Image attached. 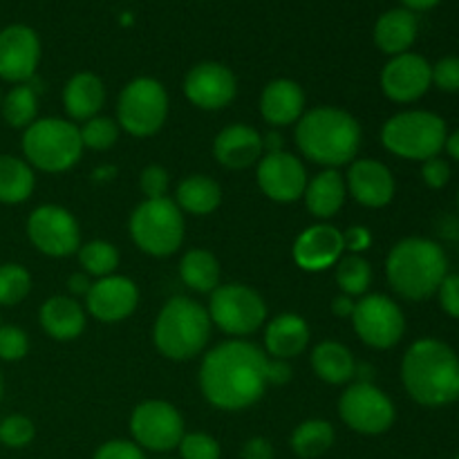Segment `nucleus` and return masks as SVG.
<instances>
[{
    "mask_svg": "<svg viewBox=\"0 0 459 459\" xmlns=\"http://www.w3.org/2000/svg\"><path fill=\"white\" fill-rule=\"evenodd\" d=\"M291 379V366L290 361H281V359H272L269 357L267 363V381L269 385H281L287 384Z\"/></svg>",
    "mask_w": 459,
    "mask_h": 459,
    "instance_id": "49",
    "label": "nucleus"
},
{
    "mask_svg": "<svg viewBox=\"0 0 459 459\" xmlns=\"http://www.w3.org/2000/svg\"><path fill=\"white\" fill-rule=\"evenodd\" d=\"M30 350V339L16 325H0V359L3 361H21Z\"/></svg>",
    "mask_w": 459,
    "mask_h": 459,
    "instance_id": "42",
    "label": "nucleus"
},
{
    "mask_svg": "<svg viewBox=\"0 0 459 459\" xmlns=\"http://www.w3.org/2000/svg\"><path fill=\"white\" fill-rule=\"evenodd\" d=\"M260 115L273 128L296 124L305 115L303 88L291 79H273L260 94Z\"/></svg>",
    "mask_w": 459,
    "mask_h": 459,
    "instance_id": "23",
    "label": "nucleus"
},
{
    "mask_svg": "<svg viewBox=\"0 0 459 459\" xmlns=\"http://www.w3.org/2000/svg\"><path fill=\"white\" fill-rule=\"evenodd\" d=\"M34 435V424L25 415H12L0 424V442L9 448H25Z\"/></svg>",
    "mask_w": 459,
    "mask_h": 459,
    "instance_id": "40",
    "label": "nucleus"
},
{
    "mask_svg": "<svg viewBox=\"0 0 459 459\" xmlns=\"http://www.w3.org/2000/svg\"><path fill=\"white\" fill-rule=\"evenodd\" d=\"M341 233H343V247L348 254L361 255L363 251L372 245V233L368 231L366 227H361V224L350 227L348 231H341Z\"/></svg>",
    "mask_w": 459,
    "mask_h": 459,
    "instance_id": "47",
    "label": "nucleus"
},
{
    "mask_svg": "<svg viewBox=\"0 0 459 459\" xmlns=\"http://www.w3.org/2000/svg\"><path fill=\"white\" fill-rule=\"evenodd\" d=\"M3 393H4V381H3V370H0V399H3Z\"/></svg>",
    "mask_w": 459,
    "mask_h": 459,
    "instance_id": "55",
    "label": "nucleus"
},
{
    "mask_svg": "<svg viewBox=\"0 0 459 459\" xmlns=\"http://www.w3.org/2000/svg\"><path fill=\"white\" fill-rule=\"evenodd\" d=\"M255 182L272 202L291 204L303 197L307 186V170L303 161L291 152H264L255 164Z\"/></svg>",
    "mask_w": 459,
    "mask_h": 459,
    "instance_id": "15",
    "label": "nucleus"
},
{
    "mask_svg": "<svg viewBox=\"0 0 459 459\" xmlns=\"http://www.w3.org/2000/svg\"><path fill=\"white\" fill-rule=\"evenodd\" d=\"M263 142H264V152H278V151H285V148H282V137H281V134L269 133V134H264Z\"/></svg>",
    "mask_w": 459,
    "mask_h": 459,
    "instance_id": "54",
    "label": "nucleus"
},
{
    "mask_svg": "<svg viewBox=\"0 0 459 459\" xmlns=\"http://www.w3.org/2000/svg\"><path fill=\"white\" fill-rule=\"evenodd\" d=\"M403 7L411 9V12H429V9L437 7L442 0H402Z\"/></svg>",
    "mask_w": 459,
    "mask_h": 459,
    "instance_id": "52",
    "label": "nucleus"
},
{
    "mask_svg": "<svg viewBox=\"0 0 459 459\" xmlns=\"http://www.w3.org/2000/svg\"><path fill=\"white\" fill-rule=\"evenodd\" d=\"M0 103H3V99H0Z\"/></svg>",
    "mask_w": 459,
    "mask_h": 459,
    "instance_id": "57",
    "label": "nucleus"
},
{
    "mask_svg": "<svg viewBox=\"0 0 459 459\" xmlns=\"http://www.w3.org/2000/svg\"><path fill=\"white\" fill-rule=\"evenodd\" d=\"M354 305H357V300L352 299V296H336L334 300H332V312L336 314V316L341 318H352L354 314Z\"/></svg>",
    "mask_w": 459,
    "mask_h": 459,
    "instance_id": "50",
    "label": "nucleus"
},
{
    "mask_svg": "<svg viewBox=\"0 0 459 459\" xmlns=\"http://www.w3.org/2000/svg\"><path fill=\"white\" fill-rule=\"evenodd\" d=\"M433 85V65L421 54L390 56L381 70V90L394 103H415Z\"/></svg>",
    "mask_w": 459,
    "mask_h": 459,
    "instance_id": "16",
    "label": "nucleus"
},
{
    "mask_svg": "<svg viewBox=\"0 0 459 459\" xmlns=\"http://www.w3.org/2000/svg\"><path fill=\"white\" fill-rule=\"evenodd\" d=\"M264 152L263 134L247 124H231L218 133L213 142V155L218 164L229 170H245L255 166Z\"/></svg>",
    "mask_w": 459,
    "mask_h": 459,
    "instance_id": "22",
    "label": "nucleus"
},
{
    "mask_svg": "<svg viewBox=\"0 0 459 459\" xmlns=\"http://www.w3.org/2000/svg\"><path fill=\"white\" fill-rule=\"evenodd\" d=\"M27 236L31 245L49 258H67L81 249V227L65 206L43 204L31 211Z\"/></svg>",
    "mask_w": 459,
    "mask_h": 459,
    "instance_id": "14",
    "label": "nucleus"
},
{
    "mask_svg": "<svg viewBox=\"0 0 459 459\" xmlns=\"http://www.w3.org/2000/svg\"><path fill=\"white\" fill-rule=\"evenodd\" d=\"M296 146L305 160L325 169L352 164L363 142L357 117L343 108L318 106L296 121Z\"/></svg>",
    "mask_w": 459,
    "mask_h": 459,
    "instance_id": "3",
    "label": "nucleus"
},
{
    "mask_svg": "<svg viewBox=\"0 0 459 459\" xmlns=\"http://www.w3.org/2000/svg\"><path fill=\"white\" fill-rule=\"evenodd\" d=\"M433 85L442 92H459V56H444L433 65Z\"/></svg>",
    "mask_w": 459,
    "mask_h": 459,
    "instance_id": "43",
    "label": "nucleus"
},
{
    "mask_svg": "<svg viewBox=\"0 0 459 459\" xmlns=\"http://www.w3.org/2000/svg\"><path fill=\"white\" fill-rule=\"evenodd\" d=\"M312 370L321 381L330 385H343L357 377V361L348 345L339 341H321L312 350Z\"/></svg>",
    "mask_w": 459,
    "mask_h": 459,
    "instance_id": "29",
    "label": "nucleus"
},
{
    "mask_svg": "<svg viewBox=\"0 0 459 459\" xmlns=\"http://www.w3.org/2000/svg\"><path fill=\"white\" fill-rule=\"evenodd\" d=\"M40 63V40L31 27L9 25L0 31V79L27 83Z\"/></svg>",
    "mask_w": 459,
    "mask_h": 459,
    "instance_id": "18",
    "label": "nucleus"
},
{
    "mask_svg": "<svg viewBox=\"0 0 459 459\" xmlns=\"http://www.w3.org/2000/svg\"><path fill=\"white\" fill-rule=\"evenodd\" d=\"M25 161L43 173H65L83 155L79 126L61 117L36 119L22 134Z\"/></svg>",
    "mask_w": 459,
    "mask_h": 459,
    "instance_id": "6",
    "label": "nucleus"
},
{
    "mask_svg": "<svg viewBox=\"0 0 459 459\" xmlns=\"http://www.w3.org/2000/svg\"><path fill=\"white\" fill-rule=\"evenodd\" d=\"M444 151L448 152V157H451V160L459 161V128L453 130V133H448L446 143H444Z\"/></svg>",
    "mask_w": 459,
    "mask_h": 459,
    "instance_id": "53",
    "label": "nucleus"
},
{
    "mask_svg": "<svg viewBox=\"0 0 459 459\" xmlns=\"http://www.w3.org/2000/svg\"><path fill=\"white\" fill-rule=\"evenodd\" d=\"M184 417L164 399L142 402L130 415V435L142 451L170 453L184 437Z\"/></svg>",
    "mask_w": 459,
    "mask_h": 459,
    "instance_id": "12",
    "label": "nucleus"
},
{
    "mask_svg": "<svg viewBox=\"0 0 459 459\" xmlns=\"http://www.w3.org/2000/svg\"><path fill=\"white\" fill-rule=\"evenodd\" d=\"M81 130V142H83V148H90V151H110L112 146L119 139V124L112 117H92V119L85 121L83 126H79Z\"/></svg>",
    "mask_w": 459,
    "mask_h": 459,
    "instance_id": "38",
    "label": "nucleus"
},
{
    "mask_svg": "<svg viewBox=\"0 0 459 459\" xmlns=\"http://www.w3.org/2000/svg\"><path fill=\"white\" fill-rule=\"evenodd\" d=\"M339 415L350 430L359 435H384L393 429L397 411L388 394L372 381H357L343 390Z\"/></svg>",
    "mask_w": 459,
    "mask_h": 459,
    "instance_id": "11",
    "label": "nucleus"
},
{
    "mask_svg": "<svg viewBox=\"0 0 459 459\" xmlns=\"http://www.w3.org/2000/svg\"><path fill=\"white\" fill-rule=\"evenodd\" d=\"M446 121L430 110H403L381 128V143L388 152L411 161L437 157L446 143Z\"/></svg>",
    "mask_w": 459,
    "mask_h": 459,
    "instance_id": "7",
    "label": "nucleus"
},
{
    "mask_svg": "<svg viewBox=\"0 0 459 459\" xmlns=\"http://www.w3.org/2000/svg\"><path fill=\"white\" fill-rule=\"evenodd\" d=\"M182 459H220L222 448L215 437L209 433H184L182 442L178 446Z\"/></svg>",
    "mask_w": 459,
    "mask_h": 459,
    "instance_id": "39",
    "label": "nucleus"
},
{
    "mask_svg": "<svg viewBox=\"0 0 459 459\" xmlns=\"http://www.w3.org/2000/svg\"><path fill=\"white\" fill-rule=\"evenodd\" d=\"M0 110L12 128H30L39 112V92L31 85L18 83L16 88L9 90L4 101L0 103Z\"/></svg>",
    "mask_w": 459,
    "mask_h": 459,
    "instance_id": "34",
    "label": "nucleus"
},
{
    "mask_svg": "<svg viewBox=\"0 0 459 459\" xmlns=\"http://www.w3.org/2000/svg\"><path fill=\"white\" fill-rule=\"evenodd\" d=\"M402 384L412 402L442 408L459 402V357L444 341H415L402 359Z\"/></svg>",
    "mask_w": 459,
    "mask_h": 459,
    "instance_id": "2",
    "label": "nucleus"
},
{
    "mask_svg": "<svg viewBox=\"0 0 459 459\" xmlns=\"http://www.w3.org/2000/svg\"><path fill=\"white\" fill-rule=\"evenodd\" d=\"M211 323L229 336H249L267 321V303L263 296L242 282H229L211 291Z\"/></svg>",
    "mask_w": 459,
    "mask_h": 459,
    "instance_id": "10",
    "label": "nucleus"
},
{
    "mask_svg": "<svg viewBox=\"0 0 459 459\" xmlns=\"http://www.w3.org/2000/svg\"><path fill=\"white\" fill-rule=\"evenodd\" d=\"M106 103V85L94 72H76L63 88V108L72 121L85 124Z\"/></svg>",
    "mask_w": 459,
    "mask_h": 459,
    "instance_id": "26",
    "label": "nucleus"
},
{
    "mask_svg": "<svg viewBox=\"0 0 459 459\" xmlns=\"http://www.w3.org/2000/svg\"><path fill=\"white\" fill-rule=\"evenodd\" d=\"M76 254H79V263L88 276L106 278L112 276L119 267V251L108 240L85 242Z\"/></svg>",
    "mask_w": 459,
    "mask_h": 459,
    "instance_id": "36",
    "label": "nucleus"
},
{
    "mask_svg": "<svg viewBox=\"0 0 459 459\" xmlns=\"http://www.w3.org/2000/svg\"><path fill=\"white\" fill-rule=\"evenodd\" d=\"M169 119V92L152 76L130 81L117 101V124L133 137H152Z\"/></svg>",
    "mask_w": 459,
    "mask_h": 459,
    "instance_id": "9",
    "label": "nucleus"
},
{
    "mask_svg": "<svg viewBox=\"0 0 459 459\" xmlns=\"http://www.w3.org/2000/svg\"><path fill=\"white\" fill-rule=\"evenodd\" d=\"M309 339H312V332H309L307 321L303 316L278 314L264 327V352L272 359L291 361L300 352H305Z\"/></svg>",
    "mask_w": 459,
    "mask_h": 459,
    "instance_id": "24",
    "label": "nucleus"
},
{
    "mask_svg": "<svg viewBox=\"0 0 459 459\" xmlns=\"http://www.w3.org/2000/svg\"><path fill=\"white\" fill-rule=\"evenodd\" d=\"M90 285H92V282H90L88 273H85V272L74 273V276H70V281H67V287H70V291H72V299H74V296L88 294Z\"/></svg>",
    "mask_w": 459,
    "mask_h": 459,
    "instance_id": "51",
    "label": "nucleus"
},
{
    "mask_svg": "<svg viewBox=\"0 0 459 459\" xmlns=\"http://www.w3.org/2000/svg\"><path fill=\"white\" fill-rule=\"evenodd\" d=\"M184 94L200 110H222L236 99L238 79L222 63H197L184 76Z\"/></svg>",
    "mask_w": 459,
    "mask_h": 459,
    "instance_id": "17",
    "label": "nucleus"
},
{
    "mask_svg": "<svg viewBox=\"0 0 459 459\" xmlns=\"http://www.w3.org/2000/svg\"><path fill=\"white\" fill-rule=\"evenodd\" d=\"M334 426L325 420H307L291 433V451L300 459H316L334 446Z\"/></svg>",
    "mask_w": 459,
    "mask_h": 459,
    "instance_id": "33",
    "label": "nucleus"
},
{
    "mask_svg": "<svg viewBox=\"0 0 459 459\" xmlns=\"http://www.w3.org/2000/svg\"><path fill=\"white\" fill-rule=\"evenodd\" d=\"M128 229L133 242L143 254L152 258H166L182 247L186 222L175 200L160 197V200H143L142 204L134 206Z\"/></svg>",
    "mask_w": 459,
    "mask_h": 459,
    "instance_id": "8",
    "label": "nucleus"
},
{
    "mask_svg": "<svg viewBox=\"0 0 459 459\" xmlns=\"http://www.w3.org/2000/svg\"><path fill=\"white\" fill-rule=\"evenodd\" d=\"M139 188L146 195V200H160V197H169L170 188V175L164 166L151 164L142 170L139 175Z\"/></svg>",
    "mask_w": 459,
    "mask_h": 459,
    "instance_id": "41",
    "label": "nucleus"
},
{
    "mask_svg": "<svg viewBox=\"0 0 459 459\" xmlns=\"http://www.w3.org/2000/svg\"><path fill=\"white\" fill-rule=\"evenodd\" d=\"M179 278L188 290L197 294H211L220 287V263L211 251L195 247L179 260Z\"/></svg>",
    "mask_w": 459,
    "mask_h": 459,
    "instance_id": "31",
    "label": "nucleus"
},
{
    "mask_svg": "<svg viewBox=\"0 0 459 459\" xmlns=\"http://www.w3.org/2000/svg\"><path fill=\"white\" fill-rule=\"evenodd\" d=\"M421 179L429 188L439 191L451 182V164L442 157H430V160L421 161Z\"/></svg>",
    "mask_w": 459,
    "mask_h": 459,
    "instance_id": "44",
    "label": "nucleus"
},
{
    "mask_svg": "<svg viewBox=\"0 0 459 459\" xmlns=\"http://www.w3.org/2000/svg\"><path fill=\"white\" fill-rule=\"evenodd\" d=\"M348 195L368 209H384L393 202L397 184L394 175L379 160H354L345 175Z\"/></svg>",
    "mask_w": 459,
    "mask_h": 459,
    "instance_id": "21",
    "label": "nucleus"
},
{
    "mask_svg": "<svg viewBox=\"0 0 459 459\" xmlns=\"http://www.w3.org/2000/svg\"><path fill=\"white\" fill-rule=\"evenodd\" d=\"M439 305H442L444 314L459 321V273H448L442 281L437 290Z\"/></svg>",
    "mask_w": 459,
    "mask_h": 459,
    "instance_id": "46",
    "label": "nucleus"
},
{
    "mask_svg": "<svg viewBox=\"0 0 459 459\" xmlns=\"http://www.w3.org/2000/svg\"><path fill=\"white\" fill-rule=\"evenodd\" d=\"M40 327L54 341H74L85 330V309L72 296H52L40 305Z\"/></svg>",
    "mask_w": 459,
    "mask_h": 459,
    "instance_id": "25",
    "label": "nucleus"
},
{
    "mask_svg": "<svg viewBox=\"0 0 459 459\" xmlns=\"http://www.w3.org/2000/svg\"><path fill=\"white\" fill-rule=\"evenodd\" d=\"M457 213H459V191H457Z\"/></svg>",
    "mask_w": 459,
    "mask_h": 459,
    "instance_id": "56",
    "label": "nucleus"
},
{
    "mask_svg": "<svg viewBox=\"0 0 459 459\" xmlns=\"http://www.w3.org/2000/svg\"><path fill=\"white\" fill-rule=\"evenodd\" d=\"M352 325L359 339L375 350H390L406 334V316L399 303L385 294H366L357 300Z\"/></svg>",
    "mask_w": 459,
    "mask_h": 459,
    "instance_id": "13",
    "label": "nucleus"
},
{
    "mask_svg": "<svg viewBox=\"0 0 459 459\" xmlns=\"http://www.w3.org/2000/svg\"><path fill=\"white\" fill-rule=\"evenodd\" d=\"M36 178L25 160L13 155H0V202L21 204L34 193Z\"/></svg>",
    "mask_w": 459,
    "mask_h": 459,
    "instance_id": "32",
    "label": "nucleus"
},
{
    "mask_svg": "<svg viewBox=\"0 0 459 459\" xmlns=\"http://www.w3.org/2000/svg\"><path fill=\"white\" fill-rule=\"evenodd\" d=\"M305 206L316 220H330L343 209L348 188H345V178L336 169H325L312 179H307L305 186Z\"/></svg>",
    "mask_w": 459,
    "mask_h": 459,
    "instance_id": "28",
    "label": "nucleus"
},
{
    "mask_svg": "<svg viewBox=\"0 0 459 459\" xmlns=\"http://www.w3.org/2000/svg\"><path fill=\"white\" fill-rule=\"evenodd\" d=\"M385 276L394 294L420 303L437 294L448 276V255L429 238H403L385 258Z\"/></svg>",
    "mask_w": 459,
    "mask_h": 459,
    "instance_id": "4",
    "label": "nucleus"
},
{
    "mask_svg": "<svg viewBox=\"0 0 459 459\" xmlns=\"http://www.w3.org/2000/svg\"><path fill=\"white\" fill-rule=\"evenodd\" d=\"M242 459H273V446L264 437H251L240 451Z\"/></svg>",
    "mask_w": 459,
    "mask_h": 459,
    "instance_id": "48",
    "label": "nucleus"
},
{
    "mask_svg": "<svg viewBox=\"0 0 459 459\" xmlns=\"http://www.w3.org/2000/svg\"><path fill=\"white\" fill-rule=\"evenodd\" d=\"M175 204L179 206L182 213L204 218V215H211L213 211H218V206L222 204V188L209 175H188V178H184L178 184Z\"/></svg>",
    "mask_w": 459,
    "mask_h": 459,
    "instance_id": "30",
    "label": "nucleus"
},
{
    "mask_svg": "<svg viewBox=\"0 0 459 459\" xmlns=\"http://www.w3.org/2000/svg\"><path fill=\"white\" fill-rule=\"evenodd\" d=\"M139 305V290L128 276L97 278L85 294V307L90 316L101 323H121L133 316Z\"/></svg>",
    "mask_w": 459,
    "mask_h": 459,
    "instance_id": "19",
    "label": "nucleus"
},
{
    "mask_svg": "<svg viewBox=\"0 0 459 459\" xmlns=\"http://www.w3.org/2000/svg\"><path fill=\"white\" fill-rule=\"evenodd\" d=\"M291 255L303 272H325L345 255L343 233L332 224H312L294 240Z\"/></svg>",
    "mask_w": 459,
    "mask_h": 459,
    "instance_id": "20",
    "label": "nucleus"
},
{
    "mask_svg": "<svg viewBox=\"0 0 459 459\" xmlns=\"http://www.w3.org/2000/svg\"><path fill=\"white\" fill-rule=\"evenodd\" d=\"M209 309L188 296H175L157 314L152 343L170 361H188L206 348L211 339Z\"/></svg>",
    "mask_w": 459,
    "mask_h": 459,
    "instance_id": "5",
    "label": "nucleus"
},
{
    "mask_svg": "<svg viewBox=\"0 0 459 459\" xmlns=\"http://www.w3.org/2000/svg\"><path fill=\"white\" fill-rule=\"evenodd\" d=\"M420 22H417L415 12L406 7L390 9L381 13L375 25V45L388 56H399V54L411 52L412 43L417 40Z\"/></svg>",
    "mask_w": 459,
    "mask_h": 459,
    "instance_id": "27",
    "label": "nucleus"
},
{
    "mask_svg": "<svg viewBox=\"0 0 459 459\" xmlns=\"http://www.w3.org/2000/svg\"><path fill=\"white\" fill-rule=\"evenodd\" d=\"M31 290V276L22 264H0V305L12 307L22 303Z\"/></svg>",
    "mask_w": 459,
    "mask_h": 459,
    "instance_id": "37",
    "label": "nucleus"
},
{
    "mask_svg": "<svg viewBox=\"0 0 459 459\" xmlns=\"http://www.w3.org/2000/svg\"><path fill=\"white\" fill-rule=\"evenodd\" d=\"M372 282V267L363 255L348 254L336 263V285H339L341 294L352 296H366Z\"/></svg>",
    "mask_w": 459,
    "mask_h": 459,
    "instance_id": "35",
    "label": "nucleus"
},
{
    "mask_svg": "<svg viewBox=\"0 0 459 459\" xmlns=\"http://www.w3.org/2000/svg\"><path fill=\"white\" fill-rule=\"evenodd\" d=\"M92 459H146V453L130 439H110L97 448Z\"/></svg>",
    "mask_w": 459,
    "mask_h": 459,
    "instance_id": "45",
    "label": "nucleus"
},
{
    "mask_svg": "<svg viewBox=\"0 0 459 459\" xmlns=\"http://www.w3.org/2000/svg\"><path fill=\"white\" fill-rule=\"evenodd\" d=\"M267 352L251 341H224L202 359V394L220 411H245L258 403L267 390Z\"/></svg>",
    "mask_w": 459,
    "mask_h": 459,
    "instance_id": "1",
    "label": "nucleus"
}]
</instances>
